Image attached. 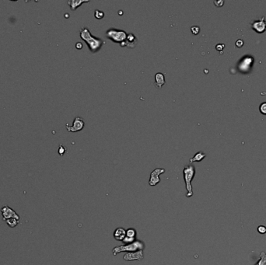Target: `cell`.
I'll use <instances>...</instances> for the list:
<instances>
[{"label": "cell", "mask_w": 266, "mask_h": 265, "mask_svg": "<svg viewBox=\"0 0 266 265\" xmlns=\"http://www.w3.org/2000/svg\"><path fill=\"white\" fill-rule=\"evenodd\" d=\"M80 38L85 41L88 48L92 53L98 52L105 45V41L103 39L93 36L87 27H83L80 28Z\"/></svg>", "instance_id": "cell-1"}, {"label": "cell", "mask_w": 266, "mask_h": 265, "mask_svg": "<svg viewBox=\"0 0 266 265\" xmlns=\"http://www.w3.org/2000/svg\"><path fill=\"white\" fill-rule=\"evenodd\" d=\"M183 173H184V179H185V187H186L187 190L186 197H191L193 195L191 181L194 179V176L195 175V168L191 164L186 165L185 168H184Z\"/></svg>", "instance_id": "cell-2"}, {"label": "cell", "mask_w": 266, "mask_h": 265, "mask_svg": "<svg viewBox=\"0 0 266 265\" xmlns=\"http://www.w3.org/2000/svg\"><path fill=\"white\" fill-rule=\"evenodd\" d=\"M145 248V244L140 240H136L134 243L123 246H116L112 250V254L114 256L118 255L121 252H136L138 250H142Z\"/></svg>", "instance_id": "cell-3"}, {"label": "cell", "mask_w": 266, "mask_h": 265, "mask_svg": "<svg viewBox=\"0 0 266 265\" xmlns=\"http://www.w3.org/2000/svg\"><path fill=\"white\" fill-rule=\"evenodd\" d=\"M106 37L115 43L121 44L127 38V33L123 30H118L116 28L108 29L105 33Z\"/></svg>", "instance_id": "cell-4"}, {"label": "cell", "mask_w": 266, "mask_h": 265, "mask_svg": "<svg viewBox=\"0 0 266 265\" xmlns=\"http://www.w3.org/2000/svg\"><path fill=\"white\" fill-rule=\"evenodd\" d=\"M85 126V121L80 117H76L73 121V124L70 126L69 124H66V128L68 132H77L81 131Z\"/></svg>", "instance_id": "cell-5"}, {"label": "cell", "mask_w": 266, "mask_h": 265, "mask_svg": "<svg viewBox=\"0 0 266 265\" xmlns=\"http://www.w3.org/2000/svg\"><path fill=\"white\" fill-rule=\"evenodd\" d=\"M251 27L253 31L259 33H262L266 31V20L265 16L255 19L251 23Z\"/></svg>", "instance_id": "cell-6"}, {"label": "cell", "mask_w": 266, "mask_h": 265, "mask_svg": "<svg viewBox=\"0 0 266 265\" xmlns=\"http://www.w3.org/2000/svg\"><path fill=\"white\" fill-rule=\"evenodd\" d=\"M1 212H2V220L5 222L10 219H16L17 220H19L20 219V217L17 213L13 209L9 207L8 205H5L1 208Z\"/></svg>", "instance_id": "cell-7"}, {"label": "cell", "mask_w": 266, "mask_h": 265, "mask_svg": "<svg viewBox=\"0 0 266 265\" xmlns=\"http://www.w3.org/2000/svg\"><path fill=\"white\" fill-rule=\"evenodd\" d=\"M165 173V170L163 168H156L153 171H152L150 173V178L149 180V184L150 186H156L160 182L159 176Z\"/></svg>", "instance_id": "cell-8"}, {"label": "cell", "mask_w": 266, "mask_h": 265, "mask_svg": "<svg viewBox=\"0 0 266 265\" xmlns=\"http://www.w3.org/2000/svg\"><path fill=\"white\" fill-rule=\"evenodd\" d=\"M137 42H138V39L136 37V35L133 33H128L127 35L126 40L121 44H120V46L122 48L127 47L128 48H134L136 45H137Z\"/></svg>", "instance_id": "cell-9"}, {"label": "cell", "mask_w": 266, "mask_h": 265, "mask_svg": "<svg viewBox=\"0 0 266 265\" xmlns=\"http://www.w3.org/2000/svg\"><path fill=\"white\" fill-rule=\"evenodd\" d=\"M144 258L143 251L142 250H138L136 252H130V253H127L124 254L123 257V259L124 261H142Z\"/></svg>", "instance_id": "cell-10"}, {"label": "cell", "mask_w": 266, "mask_h": 265, "mask_svg": "<svg viewBox=\"0 0 266 265\" xmlns=\"http://www.w3.org/2000/svg\"><path fill=\"white\" fill-rule=\"evenodd\" d=\"M166 83L165 76L162 72H157L155 75V86L156 88L161 89L163 86Z\"/></svg>", "instance_id": "cell-11"}, {"label": "cell", "mask_w": 266, "mask_h": 265, "mask_svg": "<svg viewBox=\"0 0 266 265\" xmlns=\"http://www.w3.org/2000/svg\"><path fill=\"white\" fill-rule=\"evenodd\" d=\"M90 2L89 0H69V1H68V5L69 6L71 10L74 11L77 8L80 7L82 4L87 3V2Z\"/></svg>", "instance_id": "cell-12"}, {"label": "cell", "mask_w": 266, "mask_h": 265, "mask_svg": "<svg viewBox=\"0 0 266 265\" xmlns=\"http://www.w3.org/2000/svg\"><path fill=\"white\" fill-rule=\"evenodd\" d=\"M126 236V230L123 228L116 229L114 232V237L118 241H122Z\"/></svg>", "instance_id": "cell-13"}, {"label": "cell", "mask_w": 266, "mask_h": 265, "mask_svg": "<svg viewBox=\"0 0 266 265\" xmlns=\"http://www.w3.org/2000/svg\"><path fill=\"white\" fill-rule=\"evenodd\" d=\"M206 156V154L204 153L203 152H198L197 153L194 154V156L192 158H191L190 159V164H191L192 163H194V162H201L202 159H204Z\"/></svg>", "instance_id": "cell-14"}, {"label": "cell", "mask_w": 266, "mask_h": 265, "mask_svg": "<svg viewBox=\"0 0 266 265\" xmlns=\"http://www.w3.org/2000/svg\"><path fill=\"white\" fill-rule=\"evenodd\" d=\"M255 265H266V254L265 252H261L260 259Z\"/></svg>", "instance_id": "cell-15"}, {"label": "cell", "mask_w": 266, "mask_h": 265, "mask_svg": "<svg viewBox=\"0 0 266 265\" xmlns=\"http://www.w3.org/2000/svg\"><path fill=\"white\" fill-rule=\"evenodd\" d=\"M7 225L10 228H15L18 224H19V220L16 219H10L6 221Z\"/></svg>", "instance_id": "cell-16"}, {"label": "cell", "mask_w": 266, "mask_h": 265, "mask_svg": "<svg viewBox=\"0 0 266 265\" xmlns=\"http://www.w3.org/2000/svg\"><path fill=\"white\" fill-rule=\"evenodd\" d=\"M126 236L129 238H136V231L134 229H128L126 231Z\"/></svg>", "instance_id": "cell-17"}, {"label": "cell", "mask_w": 266, "mask_h": 265, "mask_svg": "<svg viewBox=\"0 0 266 265\" xmlns=\"http://www.w3.org/2000/svg\"><path fill=\"white\" fill-rule=\"evenodd\" d=\"M94 16L97 19H103L104 17V12L101 11L100 10H95V11H94Z\"/></svg>", "instance_id": "cell-18"}, {"label": "cell", "mask_w": 266, "mask_h": 265, "mask_svg": "<svg viewBox=\"0 0 266 265\" xmlns=\"http://www.w3.org/2000/svg\"><path fill=\"white\" fill-rule=\"evenodd\" d=\"M136 238H129V237L125 236L124 240H122V242L124 245H127V244H130L132 243H134L135 241H136Z\"/></svg>", "instance_id": "cell-19"}, {"label": "cell", "mask_w": 266, "mask_h": 265, "mask_svg": "<svg viewBox=\"0 0 266 265\" xmlns=\"http://www.w3.org/2000/svg\"><path fill=\"white\" fill-rule=\"evenodd\" d=\"M259 110H260L261 114L266 115V102L262 103L259 106Z\"/></svg>", "instance_id": "cell-20"}, {"label": "cell", "mask_w": 266, "mask_h": 265, "mask_svg": "<svg viewBox=\"0 0 266 265\" xmlns=\"http://www.w3.org/2000/svg\"><path fill=\"white\" fill-rule=\"evenodd\" d=\"M191 31L194 35L198 34L199 32H200V27H198V26H192L191 27Z\"/></svg>", "instance_id": "cell-21"}, {"label": "cell", "mask_w": 266, "mask_h": 265, "mask_svg": "<svg viewBox=\"0 0 266 265\" xmlns=\"http://www.w3.org/2000/svg\"><path fill=\"white\" fill-rule=\"evenodd\" d=\"M66 148L64 147V146H63L62 145H59V148H58V154H59L61 156H62L64 155L65 153H66Z\"/></svg>", "instance_id": "cell-22"}, {"label": "cell", "mask_w": 266, "mask_h": 265, "mask_svg": "<svg viewBox=\"0 0 266 265\" xmlns=\"http://www.w3.org/2000/svg\"><path fill=\"white\" fill-rule=\"evenodd\" d=\"M258 232L260 234H265L266 233V226H259L258 227Z\"/></svg>", "instance_id": "cell-23"}, {"label": "cell", "mask_w": 266, "mask_h": 265, "mask_svg": "<svg viewBox=\"0 0 266 265\" xmlns=\"http://www.w3.org/2000/svg\"><path fill=\"white\" fill-rule=\"evenodd\" d=\"M214 4H215V6H217V7H222V6H224V1H222V0H220V1H215V2H214Z\"/></svg>", "instance_id": "cell-24"}, {"label": "cell", "mask_w": 266, "mask_h": 265, "mask_svg": "<svg viewBox=\"0 0 266 265\" xmlns=\"http://www.w3.org/2000/svg\"><path fill=\"white\" fill-rule=\"evenodd\" d=\"M235 45L237 48H241L244 45V41H242V40H237L236 41Z\"/></svg>", "instance_id": "cell-25"}, {"label": "cell", "mask_w": 266, "mask_h": 265, "mask_svg": "<svg viewBox=\"0 0 266 265\" xmlns=\"http://www.w3.org/2000/svg\"><path fill=\"white\" fill-rule=\"evenodd\" d=\"M224 45H222V44H219V45H217L216 46V49L217 51H222L223 50V49L224 48Z\"/></svg>", "instance_id": "cell-26"}, {"label": "cell", "mask_w": 266, "mask_h": 265, "mask_svg": "<svg viewBox=\"0 0 266 265\" xmlns=\"http://www.w3.org/2000/svg\"><path fill=\"white\" fill-rule=\"evenodd\" d=\"M76 48L77 49H81L83 48V44L81 42H77L76 44Z\"/></svg>", "instance_id": "cell-27"}]
</instances>
